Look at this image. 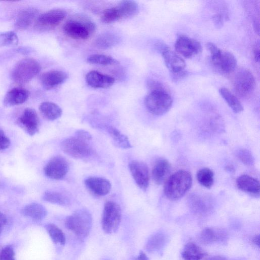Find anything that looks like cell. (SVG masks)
Instances as JSON below:
<instances>
[{
    "mask_svg": "<svg viewBox=\"0 0 260 260\" xmlns=\"http://www.w3.org/2000/svg\"><path fill=\"white\" fill-rule=\"evenodd\" d=\"M192 182V176L188 171H178L169 176L165 181L164 194L170 200H178L189 190Z\"/></svg>",
    "mask_w": 260,
    "mask_h": 260,
    "instance_id": "6da1fadb",
    "label": "cell"
},
{
    "mask_svg": "<svg viewBox=\"0 0 260 260\" xmlns=\"http://www.w3.org/2000/svg\"><path fill=\"white\" fill-rule=\"evenodd\" d=\"M63 31L68 37L78 40L88 39L96 30V25L88 17L76 16L68 20L63 26Z\"/></svg>",
    "mask_w": 260,
    "mask_h": 260,
    "instance_id": "7a4b0ae2",
    "label": "cell"
},
{
    "mask_svg": "<svg viewBox=\"0 0 260 260\" xmlns=\"http://www.w3.org/2000/svg\"><path fill=\"white\" fill-rule=\"evenodd\" d=\"M65 226L80 238H84L89 234L92 226V217L85 209H79L68 216Z\"/></svg>",
    "mask_w": 260,
    "mask_h": 260,
    "instance_id": "3957f363",
    "label": "cell"
},
{
    "mask_svg": "<svg viewBox=\"0 0 260 260\" xmlns=\"http://www.w3.org/2000/svg\"><path fill=\"white\" fill-rule=\"evenodd\" d=\"M145 105L152 114L161 116L166 113L171 108L173 99L166 91H150L144 100Z\"/></svg>",
    "mask_w": 260,
    "mask_h": 260,
    "instance_id": "277c9868",
    "label": "cell"
},
{
    "mask_svg": "<svg viewBox=\"0 0 260 260\" xmlns=\"http://www.w3.org/2000/svg\"><path fill=\"white\" fill-rule=\"evenodd\" d=\"M41 70V65L36 59L25 58L16 63L13 69L11 77L15 82L25 84L32 80Z\"/></svg>",
    "mask_w": 260,
    "mask_h": 260,
    "instance_id": "5b68a950",
    "label": "cell"
},
{
    "mask_svg": "<svg viewBox=\"0 0 260 260\" xmlns=\"http://www.w3.org/2000/svg\"><path fill=\"white\" fill-rule=\"evenodd\" d=\"M88 142L75 136L63 140L60 143V148L68 155L76 159H85L93 153Z\"/></svg>",
    "mask_w": 260,
    "mask_h": 260,
    "instance_id": "8992f818",
    "label": "cell"
},
{
    "mask_svg": "<svg viewBox=\"0 0 260 260\" xmlns=\"http://www.w3.org/2000/svg\"><path fill=\"white\" fill-rule=\"evenodd\" d=\"M121 219V210L119 205L113 201H107L104 205L101 224L103 230L107 234L115 232Z\"/></svg>",
    "mask_w": 260,
    "mask_h": 260,
    "instance_id": "52a82bcc",
    "label": "cell"
},
{
    "mask_svg": "<svg viewBox=\"0 0 260 260\" xmlns=\"http://www.w3.org/2000/svg\"><path fill=\"white\" fill-rule=\"evenodd\" d=\"M233 85L236 92L241 96H247L254 90L255 81L252 73L248 69H241L235 75Z\"/></svg>",
    "mask_w": 260,
    "mask_h": 260,
    "instance_id": "ba28073f",
    "label": "cell"
},
{
    "mask_svg": "<svg viewBox=\"0 0 260 260\" xmlns=\"http://www.w3.org/2000/svg\"><path fill=\"white\" fill-rule=\"evenodd\" d=\"M66 11L62 9L50 10L39 15L36 20V26L41 30L53 28L58 25L64 19Z\"/></svg>",
    "mask_w": 260,
    "mask_h": 260,
    "instance_id": "9c48e42d",
    "label": "cell"
},
{
    "mask_svg": "<svg viewBox=\"0 0 260 260\" xmlns=\"http://www.w3.org/2000/svg\"><path fill=\"white\" fill-rule=\"evenodd\" d=\"M69 170L67 160L60 155L53 157L47 163L44 171L45 175L53 180H60L64 178Z\"/></svg>",
    "mask_w": 260,
    "mask_h": 260,
    "instance_id": "30bf717a",
    "label": "cell"
},
{
    "mask_svg": "<svg viewBox=\"0 0 260 260\" xmlns=\"http://www.w3.org/2000/svg\"><path fill=\"white\" fill-rule=\"evenodd\" d=\"M175 48L178 53L185 58H191L202 51V46L199 42L183 35L178 37Z\"/></svg>",
    "mask_w": 260,
    "mask_h": 260,
    "instance_id": "8fae6325",
    "label": "cell"
},
{
    "mask_svg": "<svg viewBox=\"0 0 260 260\" xmlns=\"http://www.w3.org/2000/svg\"><path fill=\"white\" fill-rule=\"evenodd\" d=\"M17 124L30 136L39 132L40 120L37 112L34 109H25L17 121Z\"/></svg>",
    "mask_w": 260,
    "mask_h": 260,
    "instance_id": "7c38bea8",
    "label": "cell"
},
{
    "mask_svg": "<svg viewBox=\"0 0 260 260\" xmlns=\"http://www.w3.org/2000/svg\"><path fill=\"white\" fill-rule=\"evenodd\" d=\"M128 167L133 179L137 185L142 190H145L149 186L150 175L147 165L143 161L132 160Z\"/></svg>",
    "mask_w": 260,
    "mask_h": 260,
    "instance_id": "4fadbf2b",
    "label": "cell"
},
{
    "mask_svg": "<svg viewBox=\"0 0 260 260\" xmlns=\"http://www.w3.org/2000/svg\"><path fill=\"white\" fill-rule=\"evenodd\" d=\"M211 61L216 71L222 74L233 73L237 65V59L232 53L222 50L218 56L211 58Z\"/></svg>",
    "mask_w": 260,
    "mask_h": 260,
    "instance_id": "5bb4252c",
    "label": "cell"
},
{
    "mask_svg": "<svg viewBox=\"0 0 260 260\" xmlns=\"http://www.w3.org/2000/svg\"><path fill=\"white\" fill-rule=\"evenodd\" d=\"M68 76V74L64 71L52 70L42 74L40 82L44 89L49 90L63 83Z\"/></svg>",
    "mask_w": 260,
    "mask_h": 260,
    "instance_id": "9a60e30c",
    "label": "cell"
},
{
    "mask_svg": "<svg viewBox=\"0 0 260 260\" xmlns=\"http://www.w3.org/2000/svg\"><path fill=\"white\" fill-rule=\"evenodd\" d=\"M86 188L96 196H104L109 193L111 188L110 181L102 177H90L84 180Z\"/></svg>",
    "mask_w": 260,
    "mask_h": 260,
    "instance_id": "2e32d148",
    "label": "cell"
},
{
    "mask_svg": "<svg viewBox=\"0 0 260 260\" xmlns=\"http://www.w3.org/2000/svg\"><path fill=\"white\" fill-rule=\"evenodd\" d=\"M85 80L87 84L93 88H107L111 86L115 82L112 76L96 71L89 72L85 76Z\"/></svg>",
    "mask_w": 260,
    "mask_h": 260,
    "instance_id": "e0dca14e",
    "label": "cell"
},
{
    "mask_svg": "<svg viewBox=\"0 0 260 260\" xmlns=\"http://www.w3.org/2000/svg\"><path fill=\"white\" fill-rule=\"evenodd\" d=\"M166 66L171 73L184 71L186 63L180 56L168 47L161 52Z\"/></svg>",
    "mask_w": 260,
    "mask_h": 260,
    "instance_id": "ac0fdd59",
    "label": "cell"
},
{
    "mask_svg": "<svg viewBox=\"0 0 260 260\" xmlns=\"http://www.w3.org/2000/svg\"><path fill=\"white\" fill-rule=\"evenodd\" d=\"M236 185L241 191L254 197L259 195V182L255 178L248 175L239 176L236 180Z\"/></svg>",
    "mask_w": 260,
    "mask_h": 260,
    "instance_id": "d6986e66",
    "label": "cell"
},
{
    "mask_svg": "<svg viewBox=\"0 0 260 260\" xmlns=\"http://www.w3.org/2000/svg\"><path fill=\"white\" fill-rule=\"evenodd\" d=\"M38 10L34 8H28L21 10L16 18L15 27L17 30H23L28 28L36 20Z\"/></svg>",
    "mask_w": 260,
    "mask_h": 260,
    "instance_id": "ffe728a7",
    "label": "cell"
},
{
    "mask_svg": "<svg viewBox=\"0 0 260 260\" xmlns=\"http://www.w3.org/2000/svg\"><path fill=\"white\" fill-rule=\"evenodd\" d=\"M171 164L165 158H160L154 164L152 170V177L157 185L165 183L171 171Z\"/></svg>",
    "mask_w": 260,
    "mask_h": 260,
    "instance_id": "44dd1931",
    "label": "cell"
},
{
    "mask_svg": "<svg viewBox=\"0 0 260 260\" xmlns=\"http://www.w3.org/2000/svg\"><path fill=\"white\" fill-rule=\"evenodd\" d=\"M29 93L26 89L15 87L7 92L4 100V105L6 107H12L22 104L27 101Z\"/></svg>",
    "mask_w": 260,
    "mask_h": 260,
    "instance_id": "7402d4cb",
    "label": "cell"
},
{
    "mask_svg": "<svg viewBox=\"0 0 260 260\" xmlns=\"http://www.w3.org/2000/svg\"><path fill=\"white\" fill-rule=\"evenodd\" d=\"M21 212L24 216L37 221L43 219L47 213L43 205L36 203L26 205L22 209Z\"/></svg>",
    "mask_w": 260,
    "mask_h": 260,
    "instance_id": "603a6c76",
    "label": "cell"
},
{
    "mask_svg": "<svg viewBox=\"0 0 260 260\" xmlns=\"http://www.w3.org/2000/svg\"><path fill=\"white\" fill-rule=\"evenodd\" d=\"M39 109L42 116L50 121L57 119L61 116L62 113V109L58 105L50 102L42 103Z\"/></svg>",
    "mask_w": 260,
    "mask_h": 260,
    "instance_id": "cb8c5ba5",
    "label": "cell"
},
{
    "mask_svg": "<svg viewBox=\"0 0 260 260\" xmlns=\"http://www.w3.org/2000/svg\"><path fill=\"white\" fill-rule=\"evenodd\" d=\"M226 238L223 231L210 228L204 229L200 236V241L204 244H211L217 241H223Z\"/></svg>",
    "mask_w": 260,
    "mask_h": 260,
    "instance_id": "d4e9b609",
    "label": "cell"
},
{
    "mask_svg": "<svg viewBox=\"0 0 260 260\" xmlns=\"http://www.w3.org/2000/svg\"><path fill=\"white\" fill-rule=\"evenodd\" d=\"M167 236L162 232H158L151 235L147 241L145 247L149 252H155L161 250L167 242Z\"/></svg>",
    "mask_w": 260,
    "mask_h": 260,
    "instance_id": "484cf974",
    "label": "cell"
},
{
    "mask_svg": "<svg viewBox=\"0 0 260 260\" xmlns=\"http://www.w3.org/2000/svg\"><path fill=\"white\" fill-rule=\"evenodd\" d=\"M104 128L118 147L123 149L132 147L127 136L122 134L118 129L113 126L109 125L104 126Z\"/></svg>",
    "mask_w": 260,
    "mask_h": 260,
    "instance_id": "4316f807",
    "label": "cell"
},
{
    "mask_svg": "<svg viewBox=\"0 0 260 260\" xmlns=\"http://www.w3.org/2000/svg\"><path fill=\"white\" fill-rule=\"evenodd\" d=\"M206 253L197 244L192 242L187 243L182 252L184 260H201Z\"/></svg>",
    "mask_w": 260,
    "mask_h": 260,
    "instance_id": "83f0119b",
    "label": "cell"
},
{
    "mask_svg": "<svg viewBox=\"0 0 260 260\" xmlns=\"http://www.w3.org/2000/svg\"><path fill=\"white\" fill-rule=\"evenodd\" d=\"M219 92L235 113H239L243 110V107L240 101L229 89L221 87L219 89Z\"/></svg>",
    "mask_w": 260,
    "mask_h": 260,
    "instance_id": "f1b7e54d",
    "label": "cell"
},
{
    "mask_svg": "<svg viewBox=\"0 0 260 260\" xmlns=\"http://www.w3.org/2000/svg\"><path fill=\"white\" fill-rule=\"evenodd\" d=\"M121 19L127 18L136 15L139 11L138 4L133 1L126 0L120 2L117 6Z\"/></svg>",
    "mask_w": 260,
    "mask_h": 260,
    "instance_id": "f546056e",
    "label": "cell"
},
{
    "mask_svg": "<svg viewBox=\"0 0 260 260\" xmlns=\"http://www.w3.org/2000/svg\"><path fill=\"white\" fill-rule=\"evenodd\" d=\"M42 199L46 202L63 206H68L70 204V200L67 196L55 191H45L42 196Z\"/></svg>",
    "mask_w": 260,
    "mask_h": 260,
    "instance_id": "4dcf8cb0",
    "label": "cell"
},
{
    "mask_svg": "<svg viewBox=\"0 0 260 260\" xmlns=\"http://www.w3.org/2000/svg\"><path fill=\"white\" fill-rule=\"evenodd\" d=\"M119 41L117 36L110 32L99 35L95 40V45L101 49H107L115 45Z\"/></svg>",
    "mask_w": 260,
    "mask_h": 260,
    "instance_id": "1f68e13d",
    "label": "cell"
},
{
    "mask_svg": "<svg viewBox=\"0 0 260 260\" xmlns=\"http://www.w3.org/2000/svg\"><path fill=\"white\" fill-rule=\"evenodd\" d=\"M197 179L201 185L210 188L214 183V173L209 168H202L197 173Z\"/></svg>",
    "mask_w": 260,
    "mask_h": 260,
    "instance_id": "d6a6232c",
    "label": "cell"
},
{
    "mask_svg": "<svg viewBox=\"0 0 260 260\" xmlns=\"http://www.w3.org/2000/svg\"><path fill=\"white\" fill-rule=\"evenodd\" d=\"M45 228L53 242L61 245L66 243V237L63 232L57 226L53 223H48Z\"/></svg>",
    "mask_w": 260,
    "mask_h": 260,
    "instance_id": "836d02e7",
    "label": "cell"
},
{
    "mask_svg": "<svg viewBox=\"0 0 260 260\" xmlns=\"http://www.w3.org/2000/svg\"><path fill=\"white\" fill-rule=\"evenodd\" d=\"M189 202L192 210L200 214L206 213L210 208L209 202L203 197L197 195L191 196Z\"/></svg>",
    "mask_w": 260,
    "mask_h": 260,
    "instance_id": "e575fe53",
    "label": "cell"
},
{
    "mask_svg": "<svg viewBox=\"0 0 260 260\" xmlns=\"http://www.w3.org/2000/svg\"><path fill=\"white\" fill-rule=\"evenodd\" d=\"M87 61L90 64L101 66H109L118 63V61L112 57L101 54H94L87 58Z\"/></svg>",
    "mask_w": 260,
    "mask_h": 260,
    "instance_id": "d590c367",
    "label": "cell"
},
{
    "mask_svg": "<svg viewBox=\"0 0 260 260\" xmlns=\"http://www.w3.org/2000/svg\"><path fill=\"white\" fill-rule=\"evenodd\" d=\"M121 19V15L117 6L105 9L101 17V21L106 24L112 23Z\"/></svg>",
    "mask_w": 260,
    "mask_h": 260,
    "instance_id": "8d00e7d4",
    "label": "cell"
},
{
    "mask_svg": "<svg viewBox=\"0 0 260 260\" xmlns=\"http://www.w3.org/2000/svg\"><path fill=\"white\" fill-rule=\"evenodd\" d=\"M18 38L16 33L12 31H6L0 34V47H13L18 43Z\"/></svg>",
    "mask_w": 260,
    "mask_h": 260,
    "instance_id": "74e56055",
    "label": "cell"
},
{
    "mask_svg": "<svg viewBox=\"0 0 260 260\" xmlns=\"http://www.w3.org/2000/svg\"><path fill=\"white\" fill-rule=\"evenodd\" d=\"M237 158L244 165L248 166L253 165L254 158L251 152L246 149H240L236 152Z\"/></svg>",
    "mask_w": 260,
    "mask_h": 260,
    "instance_id": "f35d334b",
    "label": "cell"
},
{
    "mask_svg": "<svg viewBox=\"0 0 260 260\" xmlns=\"http://www.w3.org/2000/svg\"><path fill=\"white\" fill-rule=\"evenodd\" d=\"M0 260H15V252L12 245H7L1 250Z\"/></svg>",
    "mask_w": 260,
    "mask_h": 260,
    "instance_id": "ab89813d",
    "label": "cell"
},
{
    "mask_svg": "<svg viewBox=\"0 0 260 260\" xmlns=\"http://www.w3.org/2000/svg\"><path fill=\"white\" fill-rule=\"evenodd\" d=\"M147 86L150 91L167 90L160 82L152 79H150L147 81Z\"/></svg>",
    "mask_w": 260,
    "mask_h": 260,
    "instance_id": "60d3db41",
    "label": "cell"
},
{
    "mask_svg": "<svg viewBox=\"0 0 260 260\" xmlns=\"http://www.w3.org/2000/svg\"><path fill=\"white\" fill-rule=\"evenodd\" d=\"M10 145V140L4 132L0 129V150L7 149Z\"/></svg>",
    "mask_w": 260,
    "mask_h": 260,
    "instance_id": "b9f144b4",
    "label": "cell"
},
{
    "mask_svg": "<svg viewBox=\"0 0 260 260\" xmlns=\"http://www.w3.org/2000/svg\"><path fill=\"white\" fill-rule=\"evenodd\" d=\"M206 47L211 53V58L218 56L221 50L214 43L208 42L206 44Z\"/></svg>",
    "mask_w": 260,
    "mask_h": 260,
    "instance_id": "7bdbcfd3",
    "label": "cell"
},
{
    "mask_svg": "<svg viewBox=\"0 0 260 260\" xmlns=\"http://www.w3.org/2000/svg\"><path fill=\"white\" fill-rule=\"evenodd\" d=\"M225 18V17L220 13L214 14L212 16V20L215 27L217 28H220L222 27L223 25L224 19Z\"/></svg>",
    "mask_w": 260,
    "mask_h": 260,
    "instance_id": "ee69618b",
    "label": "cell"
},
{
    "mask_svg": "<svg viewBox=\"0 0 260 260\" xmlns=\"http://www.w3.org/2000/svg\"><path fill=\"white\" fill-rule=\"evenodd\" d=\"M75 136L84 140L89 141L91 140V135L84 130H78L76 132Z\"/></svg>",
    "mask_w": 260,
    "mask_h": 260,
    "instance_id": "f6af8a7d",
    "label": "cell"
},
{
    "mask_svg": "<svg viewBox=\"0 0 260 260\" xmlns=\"http://www.w3.org/2000/svg\"><path fill=\"white\" fill-rule=\"evenodd\" d=\"M172 74V78L173 81H178L182 79H183L185 77H186L187 75V73L184 71L177 72V73H173Z\"/></svg>",
    "mask_w": 260,
    "mask_h": 260,
    "instance_id": "bcb514c9",
    "label": "cell"
},
{
    "mask_svg": "<svg viewBox=\"0 0 260 260\" xmlns=\"http://www.w3.org/2000/svg\"><path fill=\"white\" fill-rule=\"evenodd\" d=\"M6 223L7 217L6 215L4 213L0 212V234L3 231Z\"/></svg>",
    "mask_w": 260,
    "mask_h": 260,
    "instance_id": "7dc6e473",
    "label": "cell"
},
{
    "mask_svg": "<svg viewBox=\"0 0 260 260\" xmlns=\"http://www.w3.org/2000/svg\"><path fill=\"white\" fill-rule=\"evenodd\" d=\"M253 54L255 60L258 62L259 60V43L256 44L253 48Z\"/></svg>",
    "mask_w": 260,
    "mask_h": 260,
    "instance_id": "c3c4849f",
    "label": "cell"
},
{
    "mask_svg": "<svg viewBox=\"0 0 260 260\" xmlns=\"http://www.w3.org/2000/svg\"><path fill=\"white\" fill-rule=\"evenodd\" d=\"M136 258L137 260H149L146 254L142 251L140 252L138 256Z\"/></svg>",
    "mask_w": 260,
    "mask_h": 260,
    "instance_id": "681fc988",
    "label": "cell"
},
{
    "mask_svg": "<svg viewBox=\"0 0 260 260\" xmlns=\"http://www.w3.org/2000/svg\"><path fill=\"white\" fill-rule=\"evenodd\" d=\"M259 239L260 237L259 234L255 235L252 239L253 243L257 246L258 247L259 246Z\"/></svg>",
    "mask_w": 260,
    "mask_h": 260,
    "instance_id": "f907efd6",
    "label": "cell"
},
{
    "mask_svg": "<svg viewBox=\"0 0 260 260\" xmlns=\"http://www.w3.org/2000/svg\"><path fill=\"white\" fill-rule=\"evenodd\" d=\"M207 260H225V258L221 256H214L209 257Z\"/></svg>",
    "mask_w": 260,
    "mask_h": 260,
    "instance_id": "816d5d0a",
    "label": "cell"
},
{
    "mask_svg": "<svg viewBox=\"0 0 260 260\" xmlns=\"http://www.w3.org/2000/svg\"><path fill=\"white\" fill-rule=\"evenodd\" d=\"M131 260H137L136 257H133Z\"/></svg>",
    "mask_w": 260,
    "mask_h": 260,
    "instance_id": "f5cc1de1",
    "label": "cell"
},
{
    "mask_svg": "<svg viewBox=\"0 0 260 260\" xmlns=\"http://www.w3.org/2000/svg\"><path fill=\"white\" fill-rule=\"evenodd\" d=\"M107 260H108V259H107Z\"/></svg>",
    "mask_w": 260,
    "mask_h": 260,
    "instance_id": "db71d44e",
    "label": "cell"
}]
</instances>
